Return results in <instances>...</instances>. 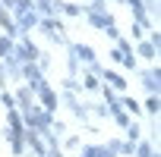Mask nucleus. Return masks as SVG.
I'll return each instance as SVG.
<instances>
[{"mask_svg":"<svg viewBox=\"0 0 161 157\" xmlns=\"http://www.w3.org/2000/svg\"><path fill=\"white\" fill-rule=\"evenodd\" d=\"M145 110H148V113H158V98H148V101H145Z\"/></svg>","mask_w":161,"mask_h":157,"instance_id":"1","label":"nucleus"}]
</instances>
